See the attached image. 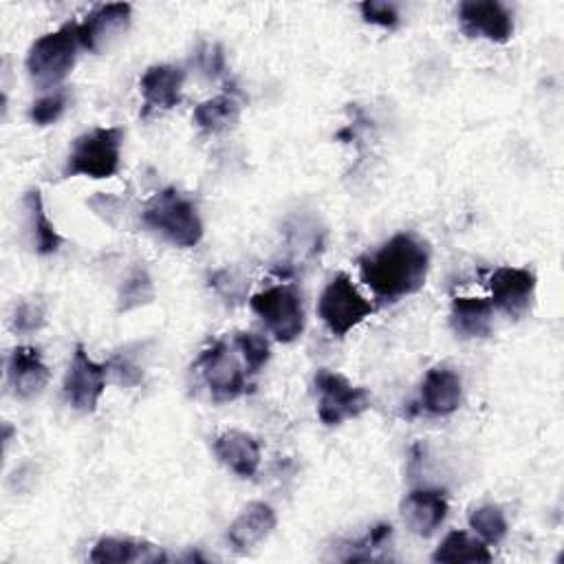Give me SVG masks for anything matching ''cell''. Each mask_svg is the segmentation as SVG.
Instances as JSON below:
<instances>
[{"label": "cell", "instance_id": "1", "mask_svg": "<svg viewBox=\"0 0 564 564\" xmlns=\"http://www.w3.org/2000/svg\"><path fill=\"white\" fill-rule=\"evenodd\" d=\"M427 271L430 249L410 231L394 234L377 251L359 258L364 284L383 302H397L416 293L425 284Z\"/></svg>", "mask_w": 564, "mask_h": 564}, {"label": "cell", "instance_id": "2", "mask_svg": "<svg viewBox=\"0 0 564 564\" xmlns=\"http://www.w3.org/2000/svg\"><path fill=\"white\" fill-rule=\"evenodd\" d=\"M141 223L167 242L189 249L203 238V220L196 205L176 187L156 192L141 212Z\"/></svg>", "mask_w": 564, "mask_h": 564}, {"label": "cell", "instance_id": "3", "mask_svg": "<svg viewBox=\"0 0 564 564\" xmlns=\"http://www.w3.org/2000/svg\"><path fill=\"white\" fill-rule=\"evenodd\" d=\"M79 44L77 22H66L59 29L40 35L26 53V70L40 88H57L75 66Z\"/></svg>", "mask_w": 564, "mask_h": 564}, {"label": "cell", "instance_id": "4", "mask_svg": "<svg viewBox=\"0 0 564 564\" xmlns=\"http://www.w3.org/2000/svg\"><path fill=\"white\" fill-rule=\"evenodd\" d=\"M121 143L123 130L119 126L93 128L73 141L66 156L62 176H88V178H110L121 165Z\"/></svg>", "mask_w": 564, "mask_h": 564}, {"label": "cell", "instance_id": "5", "mask_svg": "<svg viewBox=\"0 0 564 564\" xmlns=\"http://www.w3.org/2000/svg\"><path fill=\"white\" fill-rule=\"evenodd\" d=\"M375 306L359 293L352 278L344 271L335 273L324 286L317 300V315L330 335L344 337L366 317H370Z\"/></svg>", "mask_w": 564, "mask_h": 564}, {"label": "cell", "instance_id": "6", "mask_svg": "<svg viewBox=\"0 0 564 564\" xmlns=\"http://www.w3.org/2000/svg\"><path fill=\"white\" fill-rule=\"evenodd\" d=\"M249 306L271 330V335L282 344L295 341L304 330V306L295 286H269L251 295Z\"/></svg>", "mask_w": 564, "mask_h": 564}, {"label": "cell", "instance_id": "7", "mask_svg": "<svg viewBox=\"0 0 564 564\" xmlns=\"http://www.w3.org/2000/svg\"><path fill=\"white\" fill-rule=\"evenodd\" d=\"M315 388L319 392L317 416L324 425H339L346 419H355L370 408V392L361 386H352L344 375L328 368L315 372Z\"/></svg>", "mask_w": 564, "mask_h": 564}, {"label": "cell", "instance_id": "8", "mask_svg": "<svg viewBox=\"0 0 564 564\" xmlns=\"http://www.w3.org/2000/svg\"><path fill=\"white\" fill-rule=\"evenodd\" d=\"M196 368L200 372L203 383L207 386L214 401H234L247 392V368L227 346V341L218 339L209 348H205L198 359Z\"/></svg>", "mask_w": 564, "mask_h": 564}, {"label": "cell", "instance_id": "9", "mask_svg": "<svg viewBox=\"0 0 564 564\" xmlns=\"http://www.w3.org/2000/svg\"><path fill=\"white\" fill-rule=\"evenodd\" d=\"M108 375H110L108 361L97 364L86 352V348L82 344H77L75 350H73L64 383H62V392H64L66 403L73 410L82 412V414L93 412L97 408L101 394H104Z\"/></svg>", "mask_w": 564, "mask_h": 564}, {"label": "cell", "instance_id": "10", "mask_svg": "<svg viewBox=\"0 0 564 564\" xmlns=\"http://www.w3.org/2000/svg\"><path fill=\"white\" fill-rule=\"evenodd\" d=\"M535 273L522 267H500L489 278L491 306L511 319H520L531 311L535 297Z\"/></svg>", "mask_w": 564, "mask_h": 564}, {"label": "cell", "instance_id": "11", "mask_svg": "<svg viewBox=\"0 0 564 564\" xmlns=\"http://www.w3.org/2000/svg\"><path fill=\"white\" fill-rule=\"evenodd\" d=\"M458 22L469 37H485L496 44H505L513 35V15L502 2L496 0L460 2Z\"/></svg>", "mask_w": 564, "mask_h": 564}, {"label": "cell", "instance_id": "12", "mask_svg": "<svg viewBox=\"0 0 564 564\" xmlns=\"http://www.w3.org/2000/svg\"><path fill=\"white\" fill-rule=\"evenodd\" d=\"M132 7L128 2H110L95 7L82 22H77L82 48L97 53L108 46L110 40L126 33L130 26Z\"/></svg>", "mask_w": 564, "mask_h": 564}, {"label": "cell", "instance_id": "13", "mask_svg": "<svg viewBox=\"0 0 564 564\" xmlns=\"http://www.w3.org/2000/svg\"><path fill=\"white\" fill-rule=\"evenodd\" d=\"M185 82V70L174 64H154L145 68L139 79L143 95V117L159 110H170L178 106L181 90Z\"/></svg>", "mask_w": 564, "mask_h": 564}, {"label": "cell", "instance_id": "14", "mask_svg": "<svg viewBox=\"0 0 564 564\" xmlns=\"http://www.w3.org/2000/svg\"><path fill=\"white\" fill-rule=\"evenodd\" d=\"M447 496L441 489H412L401 502V518L421 538L432 535L447 516Z\"/></svg>", "mask_w": 564, "mask_h": 564}, {"label": "cell", "instance_id": "15", "mask_svg": "<svg viewBox=\"0 0 564 564\" xmlns=\"http://www.w3.org/2000/svg\"><path fill=\"white\" fill-rule=\"evenodd\" d=\"M275 511L262 500L249 502L227 529V542L236 553H249L275 529Z\"/></svg>", "mask_w": 564, "mask_h": 564}, {"label": "cell", "instance_id": "16", "mask_svg": "<svg viewBox=\"0 0 564 564\" xmlns=\"http://www.w3.org/2000/svg\"><path fill=\"white\" fill-rule=\"evenodd\" d=\"M9 388L18 399H31L48 383V368L33 346H15L7 364Z\"/></svg>", "mask_w": 564, "mask_h": 564}, {"label": "cell", "instance_id": "17", "mask_svg": "<svg viewBox=\"0 0 564 564\" xmlns=\"http://www.w3.org/2000/svg\"><path fill=\"white\" fill-rule=\"evenodd\" d=\"M463 401V381L460 377L445 368L436 366L427 370L421 383V408L434 416H447L458 410Z\"/></svg>", "mask_w": 564, "mask_h": 564}, {"label": "cell", "instance_id": "18", "mask_svg": "<svg viewBox=\"0 0 564 564\" xmlns=\"http://www.w3.org/2000/svg\"><path fill=\"white\" fill-rule=\"evenodd\" d=\"M216 458L240 478H251L260 467L258 441L240 430H227L214 441Z\"/></svg>", "mask_w": 564, "mask_h": 564}, {"label": "cell", "instance_id": "19", "mask_svg": "<svg viewBox=\"0 0 564 564\" xmlns=\"http://www.w3.org/2000/svg\"><path fill=\"white\" fill-rule=\"evenodd\" d=\"M95 564H128V562H165L167 555L150 542L132 538H101L95 542L90 555Z\"/></svg>", "mask_w": 564, "mask_h": 564}, {"label": "cell", "instance_id": "20", "mask_svg": "<svg viewBox=\"0 0 564 564\" xmlns=\"http://www.w3.org/2000/svg\"><path fill=\"white\" fill-rule=\"evenodd\" d=\"M494 306L485 297H454L449 311L452 330L463 339H480L491 333Z\"/></svg>", "mask_w": 564, "mask_h": 564}, {"label": "cell", "instance_id": "21", "mask_svg": "<svg viewBox=\"0 0 564 564\" xmlns=\"http://www.w3.org/2000/svg\"><path fill=\"white\" fill-rule=\"evenodd\" d=\"M22 205H24V212H26V218H29V229H31V236H33V249L40 256L55 253L62 247L64 238L59 236V231L55 229L51 218L46 216L40 189H35V187L26 189V194L22 196Z\"/></svg>", "mask_w": 564, "mask_h": 564}, {"label": "cell", "instance_id": "22", "mask_svg": "<svg viewBox=\"0 0 564 564\" xmlns=\"http://www.w3.org/2000/svg\"><path fill=\"white\" fill-rule=\"evenodd\" d=\"M238 117H240V106L231 95H216L212 99L200 101L194 108V123L209 134L231 128L238 121Z\"/></svg>", "mask_w": 564, "mask_h": 564}, {"label": "cell", "instance_id": "23", "mask_svg": "<svg viewBox=\"0 0 564 564\" xmlns=\"http://www.w3.org/2000/svg\"><path fill=\"white\" fill-rule=\"evenodd\" d=\"M434 562H491V553L482 540L469 538L465 531H449L432 553Z\"/></svg>", "mask_w": 564, "mask_h": 564}, {"label": "cell", "instance_id": "24", "mask_svg": "<svg viewBox=\"0 0 564 564\" xmlns=\"http://www.w3.org/2000/svg\"><path fill=\"white\" fill-rule=\"evenodd\" d=\"M154 297V284L150 273L143 267H134L126 280L119 286V313H128L132 308H139L148 302H152Z\"/></svg>", "mask_w": 564, "mask_h": 564}, {"label": "cell", "instance_id": "25", "mask_svg": "<svg viewBox=\"0 0 564 564\" xmlns=\"http://www.w3.org/2000/svg\"><path fill=\"white\" fill-rule=\"evenodd\" d=\"M469 527L485 544H498L507 535V518L498 505H480L469 511Z\"/></svg>", "mask_w": 564, "mask_h": 564}, {"label": "cell", "instance_id": "26", "mask_svg": "<svg viewBox=\"0 0 564 564\" xmlns=\"http://www.w3.org/2000/svg\"><path fill=\"white\" fill-rule=\"evenodd\" d=\"M234 348L240 352L242 364L249 375H256L271 357L269 341L258 333H236Z\"/></svg>", "mask_w": 564, "mask_h": 564}, {"label": "cell", "instance_id": "27", "mask_svg": "<svg viewBox=\"0 0 564 564\" xmlns=\"http://www.w3.org/2000/svg\"><path fill=\"white\" fill-rule=\"evenodd\" d=\"M68 99H70V95H68L66 88H55V90L42 95L40 99H35L31 104L29 119L35 126H51V123H55L64 115V110L68 106Z\"/></svg>", "mask_w": 564, "mask_h": 564}, {"label": "cell", "instance_id": "28", "mask_svg": "<svg viewBox=\"0 0 564 564\" xmlns=\"http://www.w3.org/2000/svg\"><path fill=\"white\" fill-rule=\"evenodd\" d=\"M390 535H392V527L390 524H377L361 540L350 542L348 544L350 551L346 555H341V560L344 562H368V560H375V551L386 546Z\"/></svg>", "mask_w": 564, "mask_h": 564}, {"label": "cell", "instance_id": "29", "mask_svg": "<svg viewBox=\"0 0 564 564\" xmlns=\"http://www.w3.org/2000/svg\"><path fill=\"white\" fill-rule=\"evenodd\" d=\"M46 322V311L44 304L31 302V300H20L11 313V330L18 335H31L37 333Z\"/></svg>", "mask_w": 564, "mask_h": 564}, {"label": "cell", "instance_id": "30", "mask_svg": "<svg viewBox=\"0 0 564 564\" xmlns=\"http://www.w3.org/2000/svg\"><path fill=\"white\" fill-rule=\"evenodd\" d=\"M361 18L370 24L394 29L399 24V9L392 2H379V0H366L359 4Z\"/></svg>", "mask_w": 564, "mask_h": 564}, {"label": "cell", "instance_id": "31", "mask_svg": "<svg viewBox=\"0 0 564 564\" xmlns=\"http://www.w3.org/2000/svg\"><path fill=\"white\" fill-rule=\"evenodd\" d=\"M200 68L209 75V77H218L225 70V55L223 48L218 44H207L200 53Z\"/></svg>", "mask_w": 564, "mask_h": 564}]
</instances>
